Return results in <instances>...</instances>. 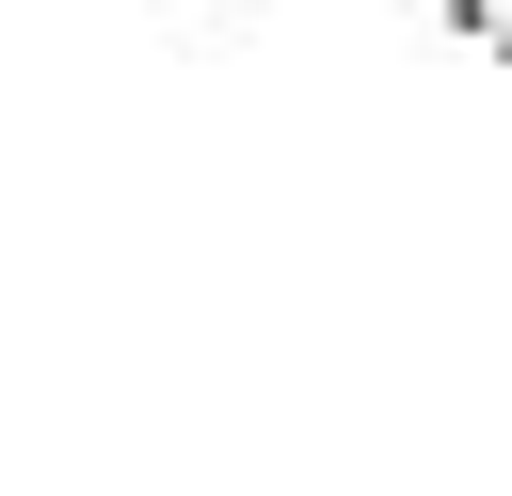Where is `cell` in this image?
Instances as JSON below:
<instances>
[{
	"label": "cell",
	"mask_w": 512,
	"mask_h": 496,
	"mask_svg": "<svg viewBox=\"0 0 512 496\" xmlns=\"http://www.w3.org/2000/svg\"><path fill=\"white\" fill-rule=\"evenodd\" d=\"M448 32H464L480 64H512V0H448Z\"/></svg>",
	"instance_id": "obj_1"
}]
</instances>
